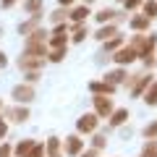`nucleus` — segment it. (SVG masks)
Masks as SVG:
<instances>
[{
  "instance_id": "1",
  "label": "nucleus",
  "mask_w": 157,
  "mask_h": 157,
  "mask_svg": "<svg viewBox=\"0 0 157 157\" xmlns=\"http://www.w3.org/2000/svg\"><path fill=\"white\" fill-rule=\"evenodd\" d=\"M113 110H115V107H113V100H110V97H105V94H97V97H94V115H97V118H107Z\"/></svg>"
},
{
  "instance_id": "2",
  "label": "nucleus",
  "mask_w": 157,
  "mask_h": 157,
  "mask_svg": "<svg viewBox=\"0 0 157 157\" xmlns=\"http://www.w3.org/2000/svg\"><path fill=\"white\" fill-rule=\"evenodd\" d=\"M136 58H139V52H136L134 47H121V50H115V52H113V60H115L121 68H123V66H128V63H134Z\"/></svg>"
},
{
  "instance_id": "3",
  "label": "nucleus",
  "mask_w": 157,
  "mask_h": 157,
  "mask_svg": "<svg viewBox=\"0 0 157 157\" xmlns=\"http://www.w3.org/2000/svg\"><path fill=\"white\" fill-rule=\"evenodd\" d=\"M11 97H13L16 102H21V105H29V102L34 100V86H32V84H29V86H26V84H18L16 89H13Z\"/></svg>"
},
{
  "instance_id": "4",
  "label": "nucleus",
  "mask_w": 157,
  "mask_h": 157,
  "mask_svg": "<svg viewBox=\"0 0 157 157\" xmlns=\"http://www.w3.org/2000/svg\"><path fill=\"white\" fill-rule=\"evenodd\" d=\"M97 121H100V118H97L94 113H86V115H81V118H78V123H76L78 134H92V131L97 128Z\"/></svg>"
},
{
  "instance_id": "5",
  "label": "nucleus",
  "mask_w": 157,
  "mask_h": 157,
  "mask_svg": "<svg viewBox=\"0 0 157 157\" xmlns=\"http://www.w3.org/2000/svg\"><path fill=\"white\" fill-rule=\"evenodd\" d=\"M6 121L26 123V121H29V107H6Z\"/></svg>"
},
{
  "instance_id": "6",
  "label": "nucleus",
  "mask_w": 157,
  "mask_h": 157,
  "mask_svg": "<svg viewBox=\"0 0 157 157\" xmlns=\"http://www.w3.org/2000/svg\"><path fill=\"white\" fill-rule=\"evenodd\" d=\"M63 149H66V155L76 157V155H81V152H84V141L78 139V136H68L66 144H63Z\"/></svg>"
},
{
  "instance_id": "7",
  "label": "nucleus",
  "mask_w": 157,
  "mask_h": 157,
  "mask_svg": "<svg viewBox=\"0 0 157 157\" xmlns=\"http://www.w3.org/2000/svg\"><path fill=\"white\" fill-rule=\"evenodd\" d=\"M42 58H37V55H24L21 60H18V68H21V71H39V68H42Z\"/></svg>"
},
{
  "instance_id": "8",
  "label": "nucleus",
  "mask_w": 157,
  "mask_h": 157,
  "mask_svg": "<svg viewBox=\"0 0 157 157\" xmlns=\"http://www.w3.org/2000/svg\"><path fill=\"white\" fill-rule=\"evenodd\" d=\"M107 118H110V121H107L110 128H118V126H123L126 121H128V110H123V107H121V110H113Z\"/></svg>"
},
{
  "instance_id": "9",
  "label": "nucleus",
  "mask_w": 157,
  "mask_h": 157,
  "mask_svg": "<svg viewBox=\"0 0 157 157\" xmlns=\"http://www.w3.org/2000/svg\"><path fill=\"white\" fill-rule=\"evenodd\" d=\"M39 21H42V13H34L29 21H24L21 26H18V32H21V34H32L34 29H39Z\"/></svg>"
},
{
  "instance_id": "10",
  "label": "nucleus",
  "mask_w": 157,
  "mask_h": 157,
  "mask_svg": "<svg viewBox=\"0 0 157 157\" xmlns=\"http://www.w3.org/2000/svg\"><path fill=\"white\" fill-rule=\"evenodd\" d=\"M89 92H94V94H113V92H115V84H107V81H102V84H100V81H92V84H89Z\"/></svg>"
},
{
  "instance_id": "11",
  "label": "nucleus",
  "mask_w": 157,
  "mask_h": 157,
  "mask_svg": "<svg viewBox=\"0 0 157 157\" xmlns=\"http://www.w3.org/2000/svg\"><path fill=\"white\" fill-rule=\"evenodd\" d=\"M115 34H118V26H115V24H110V26H102V29H97L94 39H100V42H107V39H113Z\"/></svg>"
},
{
  "instance_id": "12",
  "label": "nucleus",
  "mask_w": 157,
  "mask_h": 157,
  "mask_svg": "<svg viewBox=\"0 0 157 157\" xmlns=\"http://www.w3.org/2000/svg\"><path fill=\"white\" fill-rule=\"evenodd\" d=\"M68 16H71V18H73L76 24H81V21L86 18V16H89V6H78V8H73V11L68 13Z\"/></svg>"
},
{
  "instance_id": "13",
  "label": "nucleus",
  "mask_w": 157,
  "mask_h": 157,
  "mask_svg": "<svg viewBox=\"0 0 157 157\" xmlns=\"http://www.w3.org/2000/svg\"><path fill=\"white\" fill-rule=\"evenodd\" d=\"M147 26H149V18L147 16H131V29L134 32H144Z\"/></svg>"
},
{
  "instance_id": "14",
  "label": "nucleus",
  "mask_w": 157,
  "mask_h": 157,
  "mask_svg": "<svg viewBox=\"0 0 157 157\" xmlns=\"http://www.w3.org/2000/svg\"><path fill=\"white\" fill-rule=\"evenodd\" d=\"M123 78H128V76H126V71H123V68H118V71L107 73V76H105V81H107V84H121Z\"/></svg>"
},
{
  "instance_id": "15",
  "label": "nucleus",
  "mask_w": 157,
  "mask_h": 157,
  "mask_svg": "<svg viewBox=\"0 0 157 157\" xmlns=\"http://www.w3.org/2000/svg\"><path fill=\"white\" fill-rule=\"evenodd\" d=\"M121 47H123V37H121V34H115L113 39H107V42H105V50L107 52H115V50H121Z\"/></svg>"
},
{
  "instance_id": "16",
  "label": "nucleus",
  "mask_w": 157,
  "mask_h": 157,
  "mask_svg": "<svg viewBox=\"0 0 157 157\" xmlns=\"http://www.w3.org/2000/svg\"><path fill=\"white\" fill-rule=\"evenodd\" d=\"M73 42H76V45H78V42H84V39H86V26H84V21H81V24H76V26H73Z\"/></svg>"
},
{
  "instance_id": "17",
  "label": "nucleus",
  "mask_w": 157,
  "mask_h": 157,
  "mask_svg": "<svg viewBox=\"0 0 157 157\" xmlns=\"http://www.w3.org/2000/svg\"><path fill=\"white\" fill-rule=\"evenodd\" d=\"M141 8H144V16L149 18V21L157 16V3H155V0H144V3H141Z\"/></svg>"
},
{
  "instance_id": "18",
  "label": "nucleus",
  "mask_w": 157,
  "mask_h": 157,
  "mask_svg": "<svg viewBox=\"0 0 157 157\" xmlns=\"http://www.w3.org/2000/svg\"><path fill=\"white\" fill-rule=\"evenodd\" d=\"M141 157H157V141L149 139L144 147H141Z\"/></svg>"
},
{
  "instance_id": "19",
  "label": "nucleus",
  "mask_w": 157,
  "mask_h": 157,
  "mask_svg": "<svg viewBox=\"0 0 157 157\" xmlns=\"http://www.w3.org/2000/svg\"><path fill=\"white\" fill-rule=\"evenodd\" d=\"M34 144H37V141H34V139H24V141H21V144H18V147H16V155H18V157H26V152H29V149H32V147H34Z\"/></svg>"
},
{
  "instance_id": "20",
  "label": "nucleus",
  "mask_w": 157,
  "mask_h": 157,
  "mask_svg": "<svg viewBox=\"0 0 157 157\" xmlns=\"http://www.w3.org/2000/svg\"><path fill=\"white\" fill-rule=\"evenodd\" d=\"M45 152H47V155H58V152H60V139H55V136H52V139H47Z\"/></svg>"
},
{
  "instance_id": "21",
  "label": "nucleus",
  "mask_w": 157,
  "mask_h": 157,
  "mask_svg": "<svg viewBox=\"0 0 157 157\" xmlns=\"http://www.w3.org/2000/svg\"><path fill=\"white\" fill-rule=\"evenodd\" d=\"M144 102H147V105H157V81L149 86V89H147V94H144Z\"/></svg>"
},
{
  "instance_id": "22",
  "label": "nucleus",
  "mask_w": 157,
  "mask_h": 157,
  "mask_svg": "<svg viewBox=\"0 0 157 157\" xmlns=\"http://www.w3.org/2000/svg\"><path fill=\"white\" fill-rule=\"evenodd\" d=\"M113 16H118V13H115V11H110V8H105V11H100L94 18H97L100 24H107V21H113Z\"/></svg>"
},
{
  "instance_id": "23",
  "label": "nucleus",
  "mask_w": 157,
  "mask_h": 157,
  "mask_svg": "<svg viewBox=\"0 0 157 157\" xmlns=\"http://www.w3.org/2000/svg\"><path fill=\"white\" fill-rule=\"evenodd\" d=\"M45 155H47V152H45V144H39V141L26 152V157H45Z\"/></svg>"
},
{
  "instance_id": "24",
  "label": "nucleus",
  "mask_w": 157,
  "mask_h": 157,
  "mask_svg": "<svg viewBox=\"0 0 157 157\" xmlns=\"http://www.w3.org/2000/svg\"><path fill=\"white\" fill-rule=\"evenodd\" d=\"M66 18H68V11L60 6V8H58V11L50 16V21H52V24H60V21H66Z\"/></svg>"
},
{
  "instance_id": "25",
  "label": "nucleus",
  "mask_w": 157,
  "mask_h": 157,
  "mask_svg": "<svg viewBox=\"0 0 157 157\" xmlns=\"http://www.w3.org/2000/svg\"><path fill=\"white\" fill-rule=\"evenodd\" d=\"M47 58H50L52 63H60L63 58H66V47H63V50H47Z\"/></svg>"
},
{
  "instance_id": "26",
  "label": "nucleus",
  "mask_w": 157,
  "mask_h": 157,
  "mask_svg": "<svg viewBox=\"0 0 157 157\" xmlns=\"http://www.w3.org/2000/svg\"><path fill=\"white\" fill-rule=\"evenodd\" d=\"M24 8H26L29 13H39V8H42V0H26V3H24Z\"/></svg>"
},
{
  "instance_id": "27",
  "label": "nucleus",
  "mask_w": 157,
  "mask_h": 157,
  "mask_svg": "<svg viewBox=\"0 0 157 157\" xmlns=\"http://www.w3.org/2000/svg\"><path fill=\"white\" fill-rule=\"evenodd\" d=\"M144 136H147V139H155V136H157V121H155V123H149V126L144 128Z\"/></svg>"
},
{
  "instance_id": "28",
  "label": "nucleus",
  "mask_w": 157,
  "mask_h": 157,
  "mask_svg": "<svg viewBox=\"0 0 157 157\" xmlns=\"http://www.w3.org/2000/svg\"><path fill=\"white\" fill-rule=\"evenodd\" d=\"M92 144H94V149H102V147H105V136H102V134H97L94 139H92Z\"/></svg>"
},
{
  "instance_id": "29",
  "label": "nucleus",
  "mask_w": 157,
  "mask_h": 157,
  "mask_svg": "<svg viewBox=\"0 0 157 157\" xmlns=\"http://www.w3.org/2000/svg\"><path fill=\"white\" fill-rule=\"evenodd\" d=\"M141 3H144V0H126V8H128V11H136V8H141Z\"/></svg>"
},
{
  "instance_id": "30",
  "label": "nucleus",
  "mask_w": 157,
  "mask_h": 157,
  "mask_svg": "<svg viewBox=\"0 0 157 157\" xmlns=\"http://www.w3.org/2000/svg\"><path fill=\"white\" fill-rule=\"evenodd\" d=\"M8 134V123H6V118H0V139H6Z\"/></svg>"
},
{
  "instance_id": "31",
  "label": "nucleus",
  "mask_w": 157,
  "mask_h": 157,
  "mask_svg": "<svg viewBox=\"0 0 157 157\" xmlns=\"http://www.w3.org/2000/svg\"><path fill=\"white\" fill-rule=\"evenodd\" d=\"M0 157H11V144H0Z\"/></svg>"
},
{
  "instance_id": "32",
  "label": "nucleus",
  "mask_w": 157,
  "mask_h": 157,
  "mask_svg": "<svg viewBox=\"0 0 157 157\" xmlns=\"http://www.w3.org/2000/svg\"><path fill=\"white\" fill-rule=\"evenodd\" d=\"M37 78H39V71H29V73H26V81H29V84H34Z\"/></svg>"
},
{
  "instance_id": "33",
  "label": "nucleus",
  "mask_w": 157,
  "mask_h": 157,
  "mask_svg": "<svg viewBox=\"0 0 157 157\" xmlns=\"http://www.w3.org/2000/svg\"><path fill=\"white\" fill-rule=\"evenodd\" d=\"M78 157H97V149H89V152H81Z\"/></svg>"
},
{
  "instance_id": "34",
  "label": "nucleus",
  "mask_w": 157,
  "mask_h": 157,
  "mask_svg": "<svg viewBox=\"0 0 157 157\" xmlns=\"http://www.w3.org/2000/svg\"><path fill=\"white\" fill-rule=\"evenodd\" d=\"M6 63H8V60H6V52H0V68L6 66Z\"/></svg>"
},
{
  "instance_id": "35",
  "label": "nucleus",
  "mask_w": 157,
  "mask_h": 157,
  "mask_svg": "<svg viewBox=\"0 0 157 157\" xmlns=\"http://www.w3.org/2000/svg\"><path fill=\"white\" fill-rule=\"evenodd\" d=\"M13 3H16V0H3V8H11Z\"/></svg>"
},
{
  "instance_id": "36",
  "label": "nucleus",
  "mask_w": 157,
  "mask_h": 157,
  "mask_svg": "<svg viewBox=\"0 0 157 157\" xmlns=\"http://www.w3.org/2000/svg\"><path fill=\"white\" fill-rule=\"evenodd\" d=\"M58 3H60V6H63V8H66V6H71L73 0H58Z\"/></svg>"
},
{
  "instance_id": "37",
  "label": "nucleus",
  "mask_w": 157,
  "mask_h": 157,
  "mask_svg": "<svg viewBox=\"0 0 157 157\" xmlns=\"http://www.w3.org/2000/svg\"><path fill=\"white\" fill-rule=\"evenodd\" d=\"M84 3H86V6H89V3H94V0H84Z\"/></svg>"
},
{
  "instance_id": "38",
  "label": "nucleus",
  "mask_w": 157,
  "mask_h": 157,
  "mask_svg": "<svg viewBox=\"0 0 157 157\" xmlns=\"http://www.w3.org/2000/svg\"><path fill=\"white\" fill-rule=\"evenodd\" d=\"M50 157H60V155H50Z\"/></svg>"
},
{
  "instance_id": "39",
  "label": "nucleus",
  "mask_w": 157,
  "mask_h": 157,
  "mask_svg": "<svg viewBox=\"0 0 157 157\" xmlns=\"http://www.w3.org/2000/svg\"><path fill=\"white\" fill-rule=\"evenodd\" d=\"M0 37H3V29H0Z\"/></svg>"
},
{
  "instance_id": "40",
  "label": "nucleus",
  "mask_w": 157,
  "mask_h": 157,
  "mask_svg": "<svg viewBox=\"0 0 157 157\" xmlns=\"http://www.w3.org/2000/svg\"><path fill=\"white\" fill-rule=\"evenodd\" d=\"M0 110H3V102H0Z\"/></svg>"
},
{
  "instance_id": "41",
  "label": "nucleus",
  "mask_w": 157,
  "mask_h": 157,
  "mask_svg": "<svg viewBox=\"0 0 157 157\" xmlns=\"http://www.w3.org/2000/svg\"><path fill=\"white\" fill-rule=\"evenodd\" d=\"M121 3H126V0H121Z\"/></svg>"
}]
</instances>
